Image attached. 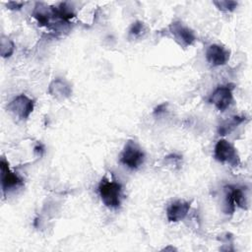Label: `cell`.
Returning <instances> with one entry per match:
<instances>
[{
    "label": "cell",
    "instance_id": "1",
    "mask_svg": "<svg viewBox=\"0 0 252 252\" xmlns=\"http://www.w3.org/2000/svg\"><path fill=\"white\" fill-rule=\"evenodd\" d=\"M122 185L115 179L103 177L98 185V193L102 203L111 209L118 208L122 199Z\"/></svg>",
    "mask_w": 252,
    "mask_h": 252
},
{
    "label": "cell",
    "instance_id": "2",
    "mask_svg": "<svg viewBox=\"0 0 252 252\" xmlns=\"http://www.w3.org/2000/svg\"><path fill=\"white\" fill-rule=\"evenodd\" d=\"M144 159L145 154L139 144L133 140L127 141L120 155V162L131 169H137L142 165Z\"/></svg>",
    "mask_w": 252,
    "mask_h": 252
},
{
    "label": "cell",
    "instance_id": "3",
    "mask_svg": "<svg viewBox=\"0 0 252 252\" xmlns=\"http://www.w3.org/2000/svg\"><path fill=\"white\" fill-rule=\"evenodd\" d=\"M214 158L218 161L227 163L233 167H236L240 164V158L236 149L224 139H220L217 142L214 150Z\"/></svg>",
    "mask_w": 252,
    "mask_h": 252
},
{
    "label": "cell",
    "instance_id": "4",
    "mask_svg": "<svg viewBox=\"0 0 252 252\" xmlns=\"http://www.w3.org/2000/svg\"><path fill=\"white\" fill-rule=\"evenodd\" d=\"M168 29L174 40L183 47L192 45L196 40V35L194 32L180 21L172 22L169 25Z\"/></svg>",
    "mask_w": 252,
    "mask_h": 252
},
{
    "label": "cell",
    "instance_id": "5",
    "mask_svg": "<svg viewBox=\"0 0 252 252\" xmlns=\"http://www.w3.org/2000/svg\"><path fill=\"white\" fill-rule=\"evenodd\" d=\"M33 106L34 103L32 99L26 94H19L7 105V109L18 118L26 120L32 112Z\"/></svg>",
    "mask_w": 252,
    "mask_h": 252
},
{
    "label": "cell",
    "instance_id": "6",
    "mask_svg": "<svg viewBox=\"0 0 252 252\" xmlns=\"http://www.w3.org/2000/svg\"><path fill=\"white\" fill-rule=\"evenodd\" d=\"M232 88L228 85L218 87L209 97V101L220 111H224L228 108L232 103Z\"/></svg>",
    "mask_w": 252,
    "mask_h": 252
},
{
    "label": "cell",
    "instance_id": "7",
    "mask_svg": "<svg viewBox=\"0 0 252 252\" xmlns=\"http://www.w3.org/2000/svg\"><path fill=\"white\" fill-rule=\"evenodd\" d=\"M0 167H1V186L4 194L10 190L16 189L17 187L23 185V180L15 172L11 171V169L9 168L8 162L4 158H1Z\"/></svg>",
    "mask_w": 252,
    "mask_h": 252
},
{
    "label": "cell",
    "instance_id": "8",
    "mask_svg": "<svg viewBox=\"0 0 252 252\" xmlns=\"http://www.w3.org/2000/svg\"><path fill=\"white\" fill-rule=\"evenodd\" d=\"M229 56L230 51L220 44H212L206 50V59L213 66L224 65Z\"/></svg>",
    "mask_w": 252,
    "mask_h": 252
},
{
    "label": "cell",
    "instance_id": "9",
    "mask_svg": "<svg viewBox=\"0 0 252 252\" xmlns=\"http://www.w3.org/2000/svg\"><path fill=\"white\" fill-rule=\"evenodd\" d=\"M190 210V203L184 200H176L172 202L166 209L167 220L171 222L182 220Z\"/></svg>",
    "mask_w": 252,
    "mask_h": 252
},
{
    "label": "cell",
    "instance_id": "10",
    "mask_svg": "<svg viewBox=\"0 0 252 252\" xmlns=\"http://www.w3.org/2000/svg\"><path fill=\"white\" fill-rule=\"evenodd\" d=\"M48 93L57 99H65L71 95L72 88L66 80L56 78L49 84Z\"/></svg>",
    "mask_w": 252,
    "mask_h": 252
},
{
    "label": "cell",
    "instance_id": "11",
    "mask_svg": "<svg viewBox=\"0 0 252 252\" xmlns=\"http://www.w3.org/2000/svg\"><path fill=\"white\" fill-rule=\"evenodd\" d=\"M244 120H245L244 116H237V115L226 119L219 126V134L226 135V134L230 133L237 125L241 124Z\"/></svg>",
    "mask_w": 252,
    "mask_h": 252
},
{
    "label": "cell",
    "instance_id": "12",
    "mask_svg": "<svg viewBox=\"0 0 252 252\" xmlns=\"http://www.w3.org/2000/svg\"><path fill=\"white\" fill-rule=\"evenodd\" d=\"M224 190V201H223V212L226 215L233 214L235 210V203L232 195V185H226L223 188Z\"/></svg>",
    "mask_w": 252,
    "mask_h": 252
},
{
    "label": "cell",
    "instance_id": "13",
    "mask_svg": "<svg viewBox=\"0 0 252 252\" xmlns=\"http://www.w3.org/2000/svg\"><path fill=\"white\" fill-rule=\"evenodd\" d=\"M232 195L235 205H237L239 208L247 209V197L243 187L232 186Z\"/></svg>",
    "mask_w": 252,
    "mask_h": 252
},
{
    "label": "cell",
    "instance_id": "14",
    "mask_svg": "<svg viewBox=\"0 0 252 252\" xmlns=\"http://www.w3.org/2000/svg\"><path fill=\"white\" fill-rule=\"evenodd\" d=\"M15 50V44L14 42L7 36L2 35L1 40H0V52L1 56L3 58H8L10 57Z\"/></svg>",
    "mask_w": 252,
    "mask_h": 252
},
{
    "label": "cell",
    "instance_id": "15",
    "mask_svg": "<svg viewBox=\"0 0 252 252\" xmlns=\"http://www.w3.org/2000/svg\"><path fill=\"white\" fill-rule=\"evenodd\" d=\"M214 4L219 8L220 11L223 12H232L237 7V2L231 0H220V1H214Z\"/></svg>",
    "mask_w": 252,
    "mask_h": 252
},
{
    "label": "cell",
    "instance_id": "16",
    "mask_svg": "<svg viewBox=\"0 0 252 252\" xmlns=\"http://www.w3.org/2000/svg\"><path fill=\"white\" fill-rule=\"evenodd\" d=\"M143 28H144V25H143L142 22L137 21V22L133 23L132 26H131V28H130V31H129V32H130V34H132V35H134V36L139 35V34L142 32Z\"/></svg>",
    "mask_w": 252,
    "mask_h": 252
},
{
    "label": "cell",
    "instance_id": "17",
    "mask_svg": "<svg viewBox=\"0 0 252 252\" xmlns=\"http://www.w3.org/2000/svg\"><path fill=\"white\" fill-rule=\"evenodd\" d=\"M24 3L23 2H15V1H11V2H8L7 4V7L11 10H20L22 7H23Z\"/></svg>",
    "mask_w": 252,
    "mask_h": 252
}]
</instances>
